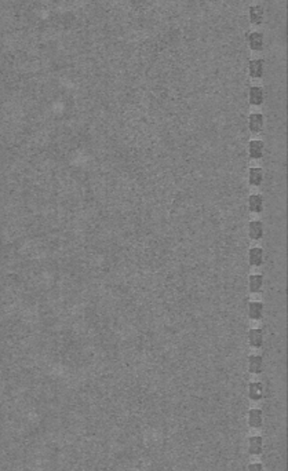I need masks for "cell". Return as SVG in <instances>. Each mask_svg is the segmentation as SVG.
<instances>
[{
    "mask_svg": "<svg viewBox=\"0 0 288 471\" xmlns=\"http://www.w3.org/2000/svg\"><path fill=\"white\" fill-rule=\"evenodd\" d=\"M247 393H248L250 400H253V401L260 400V398L263 397V386H262V383H259V382H251V383L248 384Z\"/></svg>",
    "mask_w": 288,
    "mask_h": 471,
    "instance_id": "obj_16",
    "label": "cell"
},
{
    "mask_svg": "<svg viewBox=\"0 0 288 471\" xmlns=\"http://www.w3.org/2000/svg\"><path fill=\"white\" fill-rule=\"evenodd\" d=\"M247 204H248L250 212H253V214H260V212L263 211V208H265V199H263L260 194L254 193L248 197Z\"/></svg>",
    "mask_w": 288,
    "mask_h": 471,
    "instance_id": "obj_10",
    "label": "cell"
},
{
    "mask_svg": "<svg viewBox=\"0 0 288 471\" xmlns=\"http://www.w3.org/2000/svg\"><path fill=\"white\" fill-rule=\"evenodd\" d=\"M247 124H248V130L253 134H259L263 130V127H265V118H263L262 113H258V112L251 113L248 116Z\"/></svg>",
    "mask_w": 288,
    "mask_h": 471,
    "instance_id": "obj_5",
    "label": "cell"
},
{
    "mask_svg": "<svg viewBox=\"0 0 288 471\" xmlns=\"http://www.w3.org/2000/svg\"><path fill=\"white\" fill-rule=\"evenodd\" d=\"M247 287H248V291L251 294H258L263 287V276L262 274H251L248 277L247 281Z\"/></svg>",
    "mask_w": 288,
    "mask_h": 471,
    "instance_id": "obj_15",
    "label": "cell"
},
{
    "mask_svg": "<svg viewBox=\"0 0 288 471\" xmlns=\"http://www.w3.org/2000/svg\"><path fill=\"white\" fill-rule=\"evenodd\" d=\"M265 101V90L260 86H251L248 88V102L251 106H260Z\"/></svg>",
    "mask_w": 288,
    "mask_h": 471,
    "instance_id": "obj_6",
    "label": "cell"
},
{
    "mask_svg": "<svg viewBox=\"0 0 288 471\" xmlns=\"http://www.w3.org/2000/svg\"><path fill=\"white\" fill-rule=\"evenodd\" d=\"M263 449V440L259 436H253L247 441V450L250 455H259Z\"/></svg>",
    "mask_w": 288,
    "mask_h": 471,
    "instance_id": "obj_14",
    "label": "cell"
},
{
    "mask_svg": "<svg viewBox=\"0 0 288 471\" xmlns=\"http://www.w3.org/2000/svg\"><path fill=\"white\" fill-rule=\"evenodd\" d=\"M247 471H263V467L259 463H251L247 467Z\"/></svg>",
    "mask_w": 288,
    "mask_h": 471,
    "instance_id": "obj_18",
    "label": "cell"
},
{
    "mask_svg": "<svg viewBox=\"0 0 288 471\" xmlns=\"http://www.w3.org/2000/svg\"><path fill=\"white\" fill-rule=\"evenodd\" d=\"M265 17H266V11L265 7L262 4H253L248 8V20L253 25H260L265 21Z\"/></svg>",
    "mask_w": 288,
    "mask_h": 471,
    "instance_id": "obj_4",
    "label": "cell"
},
{
    "mask_svg": "<svg viewBox=\"0 0 288 471\" xmlns=\"http://www.w3.org/2000/svg\"><path fill=\"white\" fill-rule=\"evenodd\" d=\"M247 43L251 51L259 53L265 49V35L259 30H253L247 36Z\"/></svg>",
    "mask_w": 288,
    "mask_h": 471,
    "instance_id": "obj_1",
    "label": "cell"
},
{
    "mask_svg": "<svg viewBox=\"0 0 288 471\" xmlns=\"http://www.w3.org/2000/svg\"><path fill=\"white\" fill-rule=\"evenodd\" d=\"M266 70V63L262 58H254L248 62V75L251 79H262Z\"/></svg>",
    "mask_w": 288,
    "mask_h": 471,
    "instance_id": "obj_2",
    "label": "cell"
},
{
    "mask_svg": "<svg viewBox=\"0 0 288 471\" xmlns=\"http://www.w3.org/2000/svg\"><path fill=\"white\" fill-rule=\"evenodd\" d=\"M263 178H265V174H263V170L259 168V167H251L248 170V173H247L248 183L254 187L260 186L262 182H263Z\"/></svg>",
    "mask_w": 288,
    "mask_h": 471,
    "instance_id": "obj_11",
    "label": "cell"
},
{
    "mask_svg": "<svg viewBox=\"0 0 288 471\" xmlns=\"http://www.w3.org/2000/svg\"><path fill=\"white\" fill-rule=\"evenodd\" d=\"M263 312H265V306L259 300H251L247 305V314H248L250 320H253V321H258L262 319Z\"/></svg>",
    "mask_w": 288,
    "mask_h": 471,
    "instance_id": "obj_8",
    "label": "cell"
},
{
    "mask_svg": "<svg viewBox=\"0 0 288 471\" xmlns=\"http://www.w3.org/2000/svg\"><path fill=\"white\" fill-rule=\"evenodd\" d=\"M247 233L250 236V238L254 241H258L260 240L263 235H265V228H263V223L260 221H251L247 226Z\"/></svg>",
    "mask_w": 288,
    "mask_h": 471,
    "instance_id": "obj_9",
    "label": "cell"
},
{
    "mask_svg": "<svg viewBox=\"0 0 288 471\" xmlns=\"http://www.w3.org/2000/svg\"><path fill=\"white\" fill-rule=\"evenodd\" d=\"M247 340H248V345L253 349H260L265 342V333L260 328H251L247 335Z\"/></svg>",
    "mask_w": 288,
    "mask_h": 471,
    "instance_id": "obj_7",
    "label": "cell"
},
{
    "mask_svg": "<svg viewBox=\"0 0 288 471\" xmlns=\"http://www.w3.org/2000/svg\"><path fill=\"white\" fill-rule=\"evenodd\" d=\"M247 368H248L250 374H262V371H263V358L260 355H257V354L250 355L248 360H247Z\"/></svg>",
    "mask_w": 288,
    "mask_h": 471,
    "instance_id": "obj_12",
    "label": "cell"
},
{
    "mask_svg": "<svg viewBox=\"0 0 288 471\" xmlns=\"http://www.w3.org/2000/svg\"><path fill=\"white\" fill-rule=\"evenodd\" d=\"M265 261V251L262 250L260 247H253L251 250L248 251V264L251 265L253 267H258L263 264Z\"/></svg>",
    "mask_w": 288,
    "mask_h": 471,
    "instance_id": "obj_13",
    "label": "cell"
},
{
    "mask_svg": "<svg viewBox=\"0 0 288 471\" xmlns=\"http://www.w3.org/2000/svg\"><path fill=\"white\" fill-rule=\"evenodd\" d=\"M248 426L253 427V429H259L263 423V415H262V411L260 409H251L248 412Z\"/></svg>",
    "mask_w": 288,
    "mask_h": 471,
    "instance_id": "obj_17",
    "label": "cell"
},
{
    "mask_svg": "<svg viewBox=\"0 0 288 471\" xmlns=\"http://www.w3.org/2000/svg\"><path fill=\"white\" fill-rule=\"evenodd\" d=\"M247 153H248L250 159H253V160L262 159V157H263V154H265V144H263V141H259V139H251V141L248 142V146H247Z\"/></svg>",
    "mask_w": 288,
    "mask_h": 471,
    "instance_id": "obj_3",
    "label": "cell"
}]
</instances>
